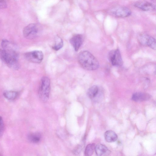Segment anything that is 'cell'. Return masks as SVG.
Masks as SVG:
<instances>
[{"label":"cell","instance_id":"obj_2","mask_svg":"<svg viewBox=\"0 0 156 156\" xmlns=\"http://www.w3.org/2000/svg\"><path fill=\"white\" fill-rule=\"evenodd\" d=\"M0 58L10 69L14 70L19 69L18 57L10 54L2 49H0Z\"/></svg>","mask_w":156,"mask_h":156},{"label":"cell","instance_id":"obj_7","mask_svg":"<svg viewBox=\"0 0 156 156\" xmlns=\"http://www.w3.org/2000/svg\"><path fill=\"white\" fill-rule=\"evenodd\" d=\"M110 14L114 16L124 17L129 16L131 12L127 8L124 6H118L113 7L109 11Z\"/></svg>","mask_w":156,"mask_h":156},{"label":"cell","instance_id":"obj_4","mask_svg":"<svg viewBox=\"0 0 156 156\" xmlns=\"http://www.w3.org/2000/svg\"><path fill=\"white\" fill-rule=\"evenodd\" d=\"M40 29L37 24L35 23L30 24L23 28V34L24 37L27 39H33L38 35Z\"/></svg>","mask_w":156,"mask_h":156},{"label":"cell","instance_id":"obj_5","mask_svg":"<svg viewBox=\"0 0 156 156\" xmlns=\"http://www.w3.org/2000/svg\"><path fill=\"white\" fill-rule=\"evenodd\" d=\"M24 57L27 60L30 62L40 63L43 60L44 55L41 51L36 50L25 53Z\"/></svg>","mask_w":156,"mask_h":156},{"label":"cell","instance_id":"obj_9","mask_svg":"<svg viewBox=\"0 0 156 156\" xmlns=\"http://www.w3.org/2000/svg\"><path fill=\"white\" fill-rule=\"evenodd\" d=\"M83 41V37L82 35L80 34L73 35L69 40L70 43L76 51H78Z\"/></svg>","mask_w":156,"mask_h":156},{"label":"cell","instance_id":"obj_18","mask_svg":"<svg viewBox=\"0 0 156 156\" xmlns=\"http://www.w3.org/2000/svg\"><path fill=\"white\" fill-rule=\"evenodd\" d=\"M54 45L52 47L53 49L58 51L62 48L63 45V43L62 39L59 37L55 38Z\"/></svg>","mask_w":156,"mask_h":156},{"label":"cell","instance_id":"obj_19","mask_svg":"<svg viewBox=\"0 0 156 156\" xmlns=\"http://www.w3.org/2000/svg\"><path fill=\"white\" fill-rule=\"evenodd\" d=\"M4 129V125L2 118L0 116V137L2 135Z\"/></svg>","mask_w":156,"mask_h":156},{"label":"cell","instance_id":"obj_16","mask_svg":"<svg viewBox=\"0 0 156 156\" xmlns=\"http://www.w3.org/2000/svg\"><path fill=\"white\" fill-rule=\"evenodd\" d=\"M41 135L38 133H32L29 134L28 136V140L33 143H37L40 140Z\"/></svg>","mask_w":156,"mask_h":156},{"label":"cell","instance_id":"obj_8","mask_svg":"<svg viewBox=\"0 0 156 156\" xmlns=\"http://www.w3.org/2000/svg\"><path fill=\"white\" fill-rule=\"evenodd\" d=\"M108 59L113 66H120L122 65V57L120 52L118 49L112 50L109 52Z\"/></svg>","mask_w":156,"mask_h":156},{"label":"cell","instance_id":"obj_17","mask_svg":"<svg viewBox=\"0 0 156 156\" xmlns=\"http://www.w3.org/2000/svg\"><path fill=\"white\" fill-rule=\"evenodd\" d=\"M95 144L94 143L90 144L87 145L85 151V155L87 156H90L93 154L95 149Z\"/></svg>","mask_w":156,"mask_h":156},{"label":"cell","instance_id":"obj_1","mask_svg":"<svg viewBox=\"0 0 156 156\" xmlns=\"http://www.w3.org/2000/svg\"><path fill=\"white\" fill-rule=\"evenodd\" d=\"M79 64L84 69L89 71L96 70L99 67L98 60L90 52L84 51L79 53L77 58Z\"/></svg>","mask_w":156,"mask_h":156},{"label":"cell","instance_id":"obj_15","mask_svg":"<svg viewBox=\"0 0 156 156\" xmlns=\"http://www.w3.org/2000/svg\"><path fill=\"white\" fill-rule=\"evenodd\" d=\"M98 87L96 85H94L90 87L87 91L88 96L90 98H95L98 93Z\"/></svg>","mask_w":156,"mask_h":156},{"label":"cell","instance_id":"obj_10","mask_svg":"<svg viewBox=\"0 0 156 156\" xmlns=\"http://www.w3.org/2000/svg\"><path fill=\"white\" fill-rule=\"evenodd\" d=\"M151 98V96L148 94L137 92L133 94L132 99L136 102H141L148 100Z\"/></svg>","mask_w":156,"mask_h":156},{"label":"cell","instance_id":"obj_21","mask_svg":"<svg viewBox=\"0 0 156 156\" xmlns=\"http://www.w3.org/2000/svg\"><path fill=\"white\" fill-rule=\"evenodd\" d=\"M81 149V146L79 145L75 149L74 151V153L76 154H79L80 152Z\"/></svg>","mask_w":156,"mask_h":156},{"label":"cell","instance_id":"obj_13","mask_svg":"<svg viewBox=\"0 0 156 156\" xmlns=\"http://www.w3.org/2000/svg\"><path fill=\"white\" fill-rule=\"evenodd\" d=\"M105 140L108 142H113L117 139L118 136L113 131L108 130L105 132L104 134Z\"/></svg>","mask_w":156,"mask_h":156},{"label":"cell","instance_id":"obj_11","mask_svg":"<svg viewBox=\"0 0 156 156\" xmlns=\"http://www.w3.org/2000/svg\"><path fill=\"white\" fill-rule=\"evenodd\" d=\"M97 155L99 156H105L109 155L110 151L104 145L98 144L95 147V149Z\"/></svg>","mask_w":156,"mask_h":156},{"label":"cell","instance_id":"obj_20","mask_svg":"<svg viewBox=\"0 0 156 156\" xmlns=\"http://www.w3.org/2000/svg\"><path fill=\"white\" fill-rule=\"evenodd\" d=\"M7 7L6 2L4 0H0V9H4Z\"/></svg>","mask_w":156,"mask_h":156},{"label":"cell","instance_id":"obj_6","mask_svg":"<svg viewBox=\"0 0 156 156\" xmlns=\"http://www.w3.org/2000/svg\"><path fill=\"white\" fill-rule=\"evenodd\" d=\"M138 40L140 43L143 45L156 50V41L151 36L146 34H141L139 36Z\"/></svg>","mask_w":156,"mask_h":156},{"label":"cell","instance_id":"obj_12","mask_svg":"<svg viewBox=\"0 0 156 156\" xmlns=\"http://www.w3.org/2000/svg\"><path fill=\"white\" fill-rule=\"evenodd\" d=\"M136 7L144 11H148L151 10L154 8L153 5L151 3L146 2H136L135 4Z\"/></svg>","mask_w":156,"mask_h":156},{"label":"cell","instance_id":"obj_3","mask_svg":"<svg viewBox=\"0 0 156 156\" xmlns=\"http://www.w3.org/2000/svg\"><path fill=\"white\" fill-rule=\"evenodd\" d=\"M50 82L47 76H44L41 79L39 90V95L41 99L44 102L47 101L49 97Z\"/></svg>","mask_w":156,"mask_h":156},{"label":"cell","instance_id":"obj_14","mask_svg":"<svg viewBox=\"0 0 156 156\" xmlns=\"http://www.w3.org/2000/svg\"><path fill=\"white\" fill-rule=\"evenodd\" d=\"M3 94L4 97L7 99L9 100H13L17 98L18 93L16 91L10 90L4 92Z\"/></svg>","mask_w":156,"mask_h":156}]
</instances>
